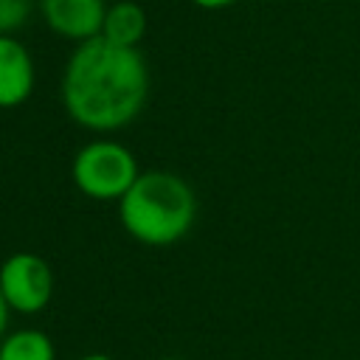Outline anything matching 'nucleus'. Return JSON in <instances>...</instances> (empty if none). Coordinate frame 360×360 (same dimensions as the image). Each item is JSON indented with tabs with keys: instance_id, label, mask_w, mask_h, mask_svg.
<instances>
[{
	"instance_id": "1",
	"label": "nucleus",
	"mask_w": 360,
	"mask_h": 360,
	"mask_svg": "<svg viewBox=\"0 0 360 360\" xmlns=\"http://www.w3.org/2000/svg\"><path fill=\"white\" fill-rule=\"evenodd\" d=\"M59 90L73 124L90 132H115L146 107L149 65L141 48H121L96 37L70 51Z\"/></svg>"
},
{
	"instance_id": "2",
	"label": "nucleus",
	"mask_w": 360,
	"mask_h": 360,
	"mask_svg": "<svg viewBox=\"0 0 360 360\" xmlns=\"http://www.w3.org/2000/svg\"><path fill=\"white\" fill-rule=\"evenodd\" d=\"M124 231L146 248H169L180 242L197 219V194L174 172H141L129 191L118 200Z\"/></svg>"
},
{
	"instance_id": "3",
	"label": "nucleus",
	"mask_w": 360,
	"mask_h": 360,
	"mask_svg": "<svg viewBox=\"0 0 360 360\" xmlns=\"http://www.w3.org/2000/svg\"><path fill=\"white\" fill-rule=\"evenodd\" d=\"M138 158L129 146L112 138L87 141L70 160L73 186L98 202H118L138 180Z\"/></svg>"
},
{
	"instance_id": "4",
	"label": "nucleus",
	"mask_w": 360,
	"mask_h": 360,
	"mask_svg": "<svg viewBox=\"0 0 360 360\" xmlns=\"http://www.w3.org/2000/svg\"><path fill=\"white\" fill-rule=\"evenodd\" d=\"M0 290L11 312L37 315L51 304L56 278H53L51 264L39 253L17 250L0 264Z\"/></svg>"
},
{
	"instance_id": "5",
	"label": "nucleus",
	"mask_w": 360,
	"mask_h": 360,
	"mask_svg": "<svg viewBox=\"0 0 360 360\" xmlns=\"http://www.w3.org/2000/svg\"><path fill=\"white\" fill-rule=\"evenodd\" d=\"M107 0H37V11L51 34L82 45L101 37Z\"/></svg>"
},
{
	"instance_id": "6",
	"label": "nucleus",
	"mask_w": 360,
	"mask_h": 360,
	"mask_svg": "<svg viewBox=\"0 0 360 360\" xmlns=\"http://www.w3.org/2000/svg\"><path fill=\"white\" fill-rule=\"evenodd\" d=\"M34 87L37 65L31 51L14 34H0V110H14L25 104Z\"/></svg>"
},
{
	"instance_id": "7",
	"label": "nucleus",
	"mask_w": 360,
	"mask_h": 360,
	"mask_svg": "<svg viewBox=\"0 0 360 360\" xmlns=\"http://www.w3.org/2000/svg\"><path fill=\"white\" fill-rule=\"evenodd\" d=\"M149 17L138 0H115L107 6L101 37L121 48H138L146 37Z\"/></svg>"
},
{
	"instance_id": "8",
	"label": "nucleus",
	"mask_w": 360,
	"mask_h": 360,
	"mask_svg": "<svg viewBox=\"0 0 360 360\" xmlns=\"http://www.w3.org/2000/svg\"><path fill=\"white\" fill-rule=\"evenodd\" d=\"M0 360H56V346L42 329H14L0 340Z\"/></svg>"
},
{
	"instance_id": "9",
	"label": "nucleus",
	"mask_w": 360,
	"mask_h": 360,
	"mask_svg": "<svg viewBox=\"0 0 360 360\" xmlns=\"http://www.w3.org/2000/svg\"><path fill=\"white\" fill-rule=\"evenodd\" d=\"M34 14V0H0V34L20 31Z\"/></svg>"
},
{
	"instance_id": "10",
	"label": "nucleus",
	"mask_w": 360,
	"mask_h": 360,
	"mask_svg": "<svg viewBox=\"0 0 360 360\" xmlns=\"http://www.w3.org/2000/svg\"><path fill=\"white\" fill-rule=\"evenodd\" d=\"M188 3L197 6V8H202V11H222V8H231L239 0H188Z\"/></svg>"
},
{
	"instance_id": "11",
	"label": "nucleus",
	"mask_w": 360,
	"mask_h": 360,
	"mask_svg": "<svg viewBox=\"0 0 360 360\" xmlns=\"http://www.w3.org/2000/svg\"><path fill=\"white\" fill-rule=\"evenodd\" d=\"M8 315H11V307H8V301H6V295L0 290V340L8 335Z\"/></svg>"
},
{
	"instance_id": "12",
	"label": "nucleus",
	"mask_w": 360,
	"mask_h": 360,
	"mask_svg": "<svg viewBox=\"0 0 360 360\" xmlns=\"http://www.w3.org/2000/svg\"><path fill=\"white\" fill-rule=\"evenodd\" d=\"M76 360H112V357L104 354V352H90V354H82V357H76Z\"/></svg>"
},
{
	"instance_id": "13",
	"label": "nucleus",
	"mask_w": 360,
	"mask_h": 360,
	"mask_svg": "<svg viewBox=\"0 0 360 360\" xmlns=\"http://www.w3.org/2000/svg\"><path fill=\"white\" fill-rule=\"evenodd\" d=\"M158 360H180V357H158Z\"/></svg>"
}]
</instances>
